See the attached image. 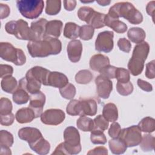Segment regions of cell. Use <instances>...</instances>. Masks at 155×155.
<instances>
[{"label": "cell", "instance_id": "obj_1", "mask_svg": "<svg viewBox=\"0 0 155 155\" xmlns=\"http://www.w3.org/2000/svg\"><path fill=\"white\" fill-rule=\"evenodd\" d=\"M27 49L33 58H44L50 55H56L62 50V44L59 39L46 36L41 40L28 41Z\"/></svg>", "mask_w": 155, "mask_h": 155}, {"label": "cell", "instance_id": "obj_2", "mask_svg": "<svg viewBox=\"0 0 155 155\" xmlns=\"http://www.w3.org/2000/svg\"><path fill=\"white\" fill-rule=\"evenodd\" d=\"M111 18L122 17L132 24H139L143 21L142 13L129 2H119L111 6L107 14Z\"/></svg>", "mask_w": 155, "mask_h": 155}, {"label": "cell", "instance_id": "obj_3", "mask_svg": "<svg viewBox=\"0 0 155 155\" xmlns=\"http://www.w3.org/2000/svg\"><path fill=\"white\" fill-rule=\"evenodd\" d=\"M150 51L147 42H142L134 46L132 56L128 63V68L133 76L139 75L143 70L144 62Z\"/></svg>", "mask_w": 155, "mask_h": 155}, {"label": "cell", "instance_id": "obj_4", "mask_svg": "<svg viewBox=\"0 0 155 155\" xmlns=\"http://www.w3.org/2000/svg\"><path fill=\"white\" fill-rule=\"evenodd\" d=\"M97 110V103L93 99H72L66 108L67 114L71 116H94Z\"/></svg>", "mask_w": 155, "mask_h": 155}, {"label": "cell", "instance_id": "obj_5", "mask_svg": "<svg viewBox=\"0 0 155 155\" xmlns=\"http://www.w3.org/2000/svg\"><path fill=\"white\" fill-rule=\"evenodd\" d=\"M5 30L8 33L15 35L18 39L21 40H27L28 41H38L35 33L28 27L27 22L21 19L7 22L5 25Z\"/></svg>", "mask_w": 155, "mask_h": 155}, {"label": "cell", "instance_id": "obj_6", "mask_svg": "<svg viewBox=\"0 0 155 155\" xmlns=\"http://www.w3.org/2000/svg\"><path fill=\"white\" fill-rule=\"evenodd\" d=\"M0 56L3 60L12 62L18 66H21L26 62V56L24 51L7 42L0 43Z\"/></svg>", "mask_w": 155, "mask_h": 155}, {"label": "cell", "instance_id": "obj_7", "mask_svg": "<svg viewBox=\"0 0 155 155\" xmlns=\"http://www.w3.org/2000/svg\"><path fill=\"white\" fill-rule=\"evenodd\" d=\"M16 6L22 16L34 19L42 13L44 2L42 0H18L16 1Z\"/></svg>", "mask_w": 155, "mask_h": 155}, {"label": "cell", "instance_id": "obj_8", "mask_svg": "<svg viewBox=\"0 0 155 155\" xmlns=\"http://www.w3.org/2000/svg\"><path fill=\"white\" fill-rule=\"evenodd\" d=\"M78 16L82 21L94 28H100L105 26V14L95 11L93 8L87 6L81 7L78 11Z\"/></svg>", "mask_w": 155, "mask_h": 155}, {"label": "cell", "instance_id": "obj_9", "mask_svg": "<svg viewBox=\"0 0 155 155\" xmlns=\"http://www.w3.org/2000/svg\"><path fill=\"white\" fill-rule=\"evenodd\" d=\"M64 145L67 154H77L81 151L80 134L74 127H67L64 131Z\"/></svg>", "mask_w": 155, "mask_h": 155}, {"label": "cell", "instance_id": "obj_10", "mask_svg": "<svg viewBox=\"0 0 155 155\" xmlns=\"http://www.w3.org/2000/svg\"><path fill=\"white\" fill-rule=\"evenodd\" d=\"M118 137L124 141L127 147H133L139 145L141 141V130L138 125H132L122 129Z\"/></svg>", "mask_w": 155, "mask_h": 155}, {"label": "cell", "instance_id": "obj_11", "mask_svg": "<svg viewBox=\"0 0 155 155\" xmlns=\"http://www.w3.org/2000/svg\"><path fill=\"white\" fill-rule=\"evenodd\" d=\"M114 33L111 31L100 32L95 41V49L99 52L109 53L114 47Z\"/></svg>", "mask_w": 155, "mask_h": 155}, {"label": "cell", "instance_id": "obj_12", "mask_svg": "<svg viewBox=\"0 0 155 155\" xmlns=\"http://www.w3.org/2000/svg\"><path fill=\"white\" fill-rule=\"evenodd\" d=\"M65 113L61 109L51 108L45 110L41 115V122L49 125H58L65 119Z\"/></svg>", "mask_w": 155, "mask_h": 155}, {"label": "cell", "instance_id": "obj_13", "mask_svg": "<svg viewBox=\"0 0 155 155\" xmlns=\"http://www.w3.org/2000/svg\"><path fill=\"white\" fill-rule=\"evenodd\" d=\"M97 95L102 99H107L113 90V83L110 79L102 75L97 76L95 79Z\"/></svg>", "mask_w": 155, "mask_h": 155}, {"label": "cell", "instance_id": "obj_14", "mask_svg": "<svg viewBox=\"0 0 155 155\" xmlns=\"http://www.w3.org/2000/svg\"><path fill=\"white\" fill-rule=\"evenodd\" d=\"M19 137L32 145L43 136L39 129L33 127H24L18 131Z\"/></svg>", "mask_w": 155, "mask_h": 155}, {"label": "cell", "instance_id": "obj_15", "mask_svg": "<svg viewBox=\"0 0 155 155\" xmlns=\"http://www.w3.org/2000/svg\"><path fill=\"white\" fill-rule=\"evenodd\" d=\"M45 102V96L41 91L30 94V103L28 107L36 114V117L41 116L42 113L43 107Z\"/></svg>", "mask_w": 155, "mask_h": 155}, {"label": "cell", "instance_id": "obj_16", "mask_svg": "<svg viewBox=\"0 0 155 155\" xmlns=\"http://www.w3.org/2000/svg\"><path fill=\"white\" fill-rule=\"evenodd\" d=\"M67 51L70 61L72 62H78L82 55V45L81 42L78 39H73L68 44Z\"/></svg>", "mask_w": 155, "mask_h": 155}, {"label": "cell", "instance_id": "obj_17", "mask_svg": "<svg viewBox=\"0 0 155 155\" xmlns=\"http://www.w3.org/2000/svg\"><path fill=\"white\" fill-rule=\"evenodd\" d=\"M50 71L40 66H35L27 71L25 77L32 78L44 85H47V81Z\"/></svg>", "mask_w": 155, "mask_h": 155}, {"label": "cell", "instance_id": "obj_18", "mask_svg": "<svg viewBox=\"0 0 155 155\" xmlns=\"http://www.w3.org/2000/svg\"><path fill=\"white\" fill-rule=\"evenodd\" d=\"M68 83V79L66 75L58 71H50L48 74L47 86H51L54 88H62Z\"/></svg>", "mask_w": 155, "mask_h": 155}, {"label": "cell", "instance_id": "obj_19", "mask_svg": "<svg viewBox=\"0 0 155 155\" xmlns=\"http://www.w3.org/2000/svg\"><path fill=\"white\" fill-rule=\"evenodd\" d=\"M110 64L108 57L102 54L93 55L90 60V67L96 71H100L103 68Z\"/></svg>", "mask_w": 155, "mask_h": 155}, {"label": "cell", "instance_id": "obj_20", "mask_svg": "<svg viewBox=\"0 0 155 155\" xmlns=\"http://www.w3.org/2000/svg\"><path fill=\"white\" fill-rule=\"evenodd\" d=\"M15 118L18 123L25 124L31 122L36 117L35 111L28 107L18 110L15 114Z\"/></svg>", "mask_w": 155, "mask_h": 155}, {"label": "cell", "instance_id": "obj_21", "mask_svg": "<svg viewBox=\"0 0 155 155\" xmlns=\"http://www.w3.org/2000/svg\"><path fill=\"white\" fill-rule=\"evenodd\" d=\"M63 24L60 20H51L48 21L46 25L45 37L51 36L59 38L61 34Z\"/></svg>", "mask_w": 155, "mask_h": 155}, {"label": "cell", "instance_id": "obj_22", "mask_svg": "<svg viewBox=\"0 0 155 155\" xmlns=\"http://www.w3.org/2000/svg\"><path fill=\"white\" fill-rule=\"evenodd\" d=\"M105 25L111 28L117 33H124L127 30V25L119 19L113 18L105 15Z\"/></svg>", "mask_w": 155, "mask_h": 155}, {"label": "cell", "instance_id": "obj_23", "mask_svg": "<svg viewBox=\"0 0 155 155\" xmlns=\"http://www.w3.org/2000/svg\"><path fill=\"white\" fill-rule=\"evenodd\" d=\"M47 22L48 21L45 18H40L31 23L30 28L35 33L38 40H41L45 37V29Z\"/></svg>", "mask_w": 155, "mask_h": 155}, {"label": "cell", "instance_id": "obj_24", "mask_svg": "<svg viewBox=\"0 0 155 155\" xmlns=\"http://www.w3.org/2000/svg\"><path fill=\"white\" fill-rule=\"evenodd\" d=\"M102 116L108 122H115L118 118V110L116 105L111 102L106 104L102 110Z\"/></svg>", "mask_w": 155, "mask_h": 155}, {"label": "cell", "instance_id": "obj_25", "mask_svg": "<svg viewBox=\"0 0 155 155\" xmlns=\"http://www.w3.org/2000/svg\"><path fill=\"white\" fill-rule=\"evenodd\" d=\"M127 36L131 42L137 44L143 42L146 37V33L142 28L132 27L128 30Z\"/></svg>", "mask_w": 155, "mask_h": 155}, {"label": "cell", "instance_id": "obj_26", "mask_svg": "<svg viewBox=\"0 0 155 155\" xmlns=\"http://www.w3.org/2000/svg\"><path fill=\"white\" fill-rule=\"evenodd\" d=\"M108 145L111 153L114 154H123L127 148L124 141L119 137L110 139L108 142Z\"/></svg>", "mask_w": 155, "mask_h": 155}, {"label": "cell", "instance_id": "obj_27", "mask_svg": "<svg viewBox=\"0 0 155 155\" xmlns=\"http://www.w3.org/2000/svg\"><path fill=\"white\" fill-rule=\"evenodd\" d=\"M80 28L81 27L74 22H67L64 28V36L70 39H76L79 36Z\"/></svg>", "mask_w": 155, "mask_h": 155}, {"label": "cell", "instance_id": "obj_28", "mask_svg": "<svg viewBox=\"0 0 155 155\" xmlns=\"http://www.w3.org/2000/svg\"><path fill=\"white\" fill-rule=\"evenodd\" d=\"M30 147L37 154L45 155L49 153L50 150V144L42 137L34 144L30 146Z\"/></svg>", "mask_w": 155, "mask_h": 155}, {"label": "cell", "instance_id": "obj_29", "mask_svg": "<svg viewBox=\"0 0 155 155\" xmlns=\"http://www.w3.org/2000/svg\"><path fill=\"white\" fill-rule=\"evenodd\" d=\"M1 85L2 90L8 93H13L18 87L16 79L12 76L2 78Z\"/></svg>", "mask_w": 155, "mask_h": 155}, {"label": "cell", "instance_id": "obj_30", "mask_svg": "<svg viewBox=\"0 0 155 155\" xmlns=\"http://www.w3.org/2000/svg\"><path fill=\"white\" fill-rule=\"evenodd\" d=\"M12 99L16 104H25L30 100V94L24 88L18 86L16 91L13 93Z\"/></svg>", "mask_w": 155, "mask_h": 155}, {"label": "cell", "instance_id": "obj_31", "mask_svg": "<svg viewBox=\"0 0 155 155\" xmlns=\"http://www.w3.org/2000/svg\"><path fill=\"white\" fill-rule=\"evenodd\" d=\"M78 128L85 132L91 131L94 129V122L92 119L85 116H81L76 121Z\"/></svg>", "mask_w": 155, "mask_h": 155}, {"label": "cell", "instance_id": "obj_32", "mask_svg": "<svg viewBox=\"0 0 155 155\" xmlns=\"http://www.w3.org/2000/svg\"><path fill=\"white\" fill-rule=\"evenodd\" d=\"M140 147L143 151H151L154 150L155 145L154 137L151 134H146L142 136L141 141L139 143Z\"/></svg>", "mask_w": 155, "mask_h": 155}, {"label": "cell", "instance_id": "obj_33", "mask_svg": "<svg viewBox=\"0 0 155 155\" xmlns=\"http://www.w3.org/2000/svg\"><path fill=\"white\" fill-rule=\"evenodd\" d=\"M138 127L141 131L145 133H153L155 130V120L151 117L143 118L138 124Z\"/></svg>", "mask_w": 155, "mask_h": 155}, {"label": "cell", "instance_id": "obj_34", "mask_svg": "<svg viewBox=\"0 0 155 155\" xmlns=\"http://www.w3.org/2000/svg\"><path fill=\"white\" fill-rule=\"evenodd\" d=\"M61 8V1L58 0H47L46 1L45 13L48 15L58 14Z\"/></svg>", "mask_w": 155, "mask_h": 155}, {"label": "cell", "instance_id": "obj_35", "mask_svg": "<svg viewBox=\"0 0 155 155\" xmlns=\"http://www.w3.org/2000/svg\"><path fill=\"white\" fill-rule=\"evenodd\" d=\"M92 73L88 70H81L75 75V81L79 84H87L93 79Z\"/></svg>", "mask_w": 155, "mask_h": 155}, {"label": "cell", "instance_id": "obj_36", "mask_svg": "<svg viewBox=\"0 0 155 155\" xmlns=\"http://www.w3.org/2000/svg\"><path fill=\"white\" fill-rule=\"evenodd\" d=\"M14 142V139L12 134L7 130H1L0 131V145L1 148L11 147Z\"/></svg>", "mask_w": 155, "mask_h": 155}, {"label": "cell", "instance_id": "obj_37", "mask_svg": "<svg viewBox=\"0 0 155 155\" xmlns=\"http://www.w3.org/2000/svg\"><path fill=\"white\" fill-rule=\"evenodd\" d=\"M90 140L93 144L104 145L107 142V138L103 131L96 129L91 131Z\"/></svg>", "mask_w": 155, "mask_h": 155}, {"label": "cell", "instance_id": "obj_38", "mask_svg": "<svg viewBox=\"0 0 155 155\" xmlns=\"http://www.w3.org/2000/svg\"><path fill=\"white\" fill-rule=\"evenodd\" d=\"M61 95L66 99H72L76 92V88L74 85L71 83H68L65 87L59 88Z\"/></svg>", "mask_w": 155, "mask_h": 155}, {"label": "cell", "instance_id": "obj_39", "mask_svg": "<svg viewBox=\"0 0 155 155\" xmlns=\"http://www.w3.org/2000/svg\"><path fill=\"white\" fill-rule=\"evenodd\" d=\"M116 89L119 94L122 96H128L132 93L133 91V85L130 81L125 83L117 82L116 84Z\"/></svg>", "mask_w": 155, "mask_h": 155}, {"label": "cell", "instance_id": "obj_40", "mask_svg": "<svg viewBox=\"0 0 155 155\" xmlns=\"http://www.w3.org/2000/svg\"><path fill=\"white\" fill-rule=\"evenodd\" d=\"M94 33V28L89 25H84L81 27L79 31V37L81 39L88 41L91 39Z\"/></svg>", "mask_w": 155, "mask_h": 155}, {"label": "cell", "instance_id": "obj_41", "mask_svg": "<svg viewBox=\"0 0 155 155\" xmlns=\"http://www.w3.org/2000/svg\"><path fill=\"white\" fill-rule=\"evenodd\" d=\"M115 78H116L117 82L122 83L128 82L130 79V72L124 68L117 67L115 73Z\"/></svg>", "mask_w": 155, "mask_h": 155}, {"label": "cell", "instance_id": "obj_42", "mask_svg": "<svg viewBox=\"0 0 155 155\" xmlns=\"http://www.w3.org/2000/svg\"><path fill=\"white\" fill-rule=\"evenodd\" d=\"M93 122L94 129L104 131L106 130L108 127V121L102 115L99 114L94 119Z\"/></svg>", "mask_w": 155, "mask_h": 155}, {"label": "cell", "instance_id": "obj_43", "mask_svg": "<svg viewBox=\"0 0 155 155\" xmlns=\"http://www.w3.org/2000/svg\"><path fill=\"white\" fill-rule=\"evenodd\" d=\"M13 105L10 99L1 97L0 99V114H7L12 113Z\"/></svg>", "mask_w": 155, "mask_h": 155}, {"label": "cell", "instance_id": "obj_44", "mask_svg": "<svg viewBox=\"0 0 155 155\" xmlns=\"http://www.w3.org/2000/svg\"><path fill=\"white\" fill-rule=\"evenodd\" d=\"M116 68L114 66L108 65L104 68H103L100 71V74L102 76L107 78V79H114L115 78V73L116 70Z\"/></svg>", "mask_w": 155, "mask_h": 155}, {"label": "cell", "instance_id": "obj_45", "mask_svg": "<svg viewBox=\"0 0 155 155\" xmlns=\"http://www.w3.org/2000/svg\"><path fill=\"white\" fill-rule=\"evenodd\" d=\"M121 130L120 124L117 122H113L108 130V134L112 138H117L119 136Z\"/></svg>", "mask_w": 155, "mask_h": 155}, {"label": "cell", "instance_id": "obj_46", "mask_svg": "<svg viewBox=\"0 0 155 155\" xmlns=\"http://www.w3.org/2000/svg\"><path fill=\"white\" fill-rule=\"evenodd\" d=\"M117 46L120 50L125 53H129L131 50V44L129 40L125 38H122L118 40Z\"/></svg>", "mask_w": 155, "mask_h": 155}, {"label": "cell", "instance_id": "obj_47", "mask_svg": "<svg viewBox=\"0 0 155 155\" xmlns=\"http://www.w3.org/2000/svg\"><path fill=\"white\" fill-rule=\"evenodd\" d=\"M13 73V68L10 65L1 64L0 65V77L4 78L5 77L12 76Z\"/></svg>", "mask_w": 155, "mask_h": 155}, {"label": "cell", "instance_id": "obj_48", "mask_svg": "<svg viewBox=\"0 0 155 155\" xmlns=\"http://www.w3.org/2000/svg\"><path fill=\"white\" fill-rule=\"evenodd\" d=\"M1 116V124L4 126L11 125L14 121L15 116L12 113L7 114H0Z\"/></svg>", "mask_w": 155, "mask_h": 155}, {"label": "cell", "instance_id": "obj_49", "mask_svg": "<svg viewBox=\"0 0 155 155\" xmlns=\"http://www.w3.org/2000/svg\"><path fill=\"white\" fill-rule=\"evenodd\" d=\"M154 60H153L146 64L145 76L148 79H154L155 77L154 73Z\"/></svg>", "mask_w": 155, "mask_h": 155}, {"label": "cell", "instance_id": "obj_50", "mask_svg": "<svg viewBox=\"0 0 155 155\" xmlns=\"http://www.w3.org/2000/svg\"><path fill=\"white\" fill-rule=\"evenodd\" d=\"M137 85L139 87V88L145 91L150 92L153 90L152 85L150 83L144 80L138 79L137 81Z\"/></svg>", "mask_w": 155, "mask_h": 155}, {"label": "cell", "instance_id": "obj_51", "mask_svg": "<svg viewBox=\"0 0 155 155\" xmlns=\"http://www.w3.org/2000/svg\"><path fill=\"white\" fill-rule=\"evenodd\" d=\"M10 13V9L8 5L0 4V16L1 19H3L8 16Z\"/></svg>", "mask_w": 155, "mask_h": 155}, {"label": "cell", "instance_id": "obj_52", "mask_svg": "<svg viewBox=\"0 0 155 155\" xmlns=\"http://www.w3.org/2000/svg\"><path fill=\"white\" fill-rule=\"evenodd\" d=\"M107 154H108L107 149L103 146L97 147L90 150L87 153V154H104V155H105Z\"/></svg>", "mask_w": 155, "mask_h": 155}, {"label": "cell", "instance_id": "obj_53", "mask_svg": "<svg viewBox=\"0 0 155 155\" xmlns=\"http://www.w3.org/2000/svg\"><path fill=\"white\" fill-rule=\"evenodd\" d=\"M76 5V1L75 0H68L64 1V6L66 10L72 11L73 10Z\"/></svg>", "mask_w": 155, "mask_h": 155}, {"label": "cell", "instance_id": "obj_54", "mask_svg": "<svg viewBox=\"0 0 155 155\" xmlns=\"http://www.w3.org/2000/svg\"><path fill=\"white\" fill-rule=\"evenodd\" d=\"M154 4L155 1H152L148 3L146 7V11L148 15L151 16L153 19H154Z\"/></svg>", "mask_w": 155, "mask_h": 155}, {"label": "cell", "instance_id": "obj_55", "mask_svg": "<svg viewBox=\"0 0 155 155\" xmlns=\"http://www.w3.org/2000/svg\"><path fill=\"white\" fill-rule=\"evenodd\" d=\"M52 154H67L63 142L59 143L56 147L54 151L52 153Z\"/></svg>", "mask_w": 155, "mask_h": 155}, {"label": "cell", "instance_id": "obj_56", "mask_svg": "<svg viewBox=\"0 0 155 155\" xmlns=\"http://www.w3.org/2000/svg\"><path fill=\"white\" fill-rule=\"evenodd\" d=\"M1 154H12L10 149L8 148H1Z\"/></svg>", "mask_w": 155, "mask_h": 155}, {"label": "cell", "instance_id": "obj_57", "mask_svg": "<svg viewBox=\"0 0 155 155\" xmlns=\"http://www.w3.org/2000/svg\"><path fill=\"white\" fill-rule=\"evenodd\" d=\"M96 2L98 3L100 5L102 6H106L110 4V1H106V0H101V1H96Z\"/></svg>", "mask_w": 155, "mask_h": 155}, {"label": "cell", "instance_id": "obj_58", "mask_svg": "<svg viewBox=\"0 0 155 155\" xmlns=\"http://www.w3.org/2000/svg\"><path fill=\"white\" fill-rule=\"evenodd\" d=\"M81 2L82 3H89V2H94V1H81Z\"/></svg>", "mask_w": 155, "mask_h": 155}]
</instances>
